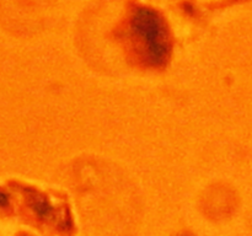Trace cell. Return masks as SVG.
Returning a JSON list of instances; mask_svg holds the SVG:
<instances>
[{"label": "cell", "instance_id": "7a4b0ae2", "mask_svg": "<svg viewBox=\"0 0 252 236\" xmlns=\"http://www.w3.org/2000/svg\"><path fill=\"white\" fill-rule=\"evenodd\" d=\"M33 208L36 209L37 214L42 218H47L52 214V206H49L48 202L44 198H38L36 201V203L33 204Z\"/></svg>", "mask_w": 252, "mask_h": 236}, {"label": "cell", "instance_id": "6da1fadb", "mask_svg": "<svg viewBox=\"0 0 252 236\" xmlns=\"http://www.w3.org/2000/svg\"><path fill=\"white\" fill-rule=\"evenodd\" d=\"M130 29L139 38L148 63L152 66L165 65L171 43L166 24L159 12L149 7H138L130 19Z\"/></svg>", "mask_w": 252, "mask_h": 236}]
</instances>
